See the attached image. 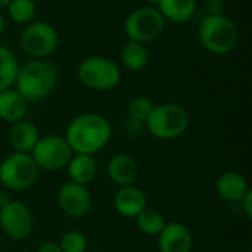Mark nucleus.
<instances>
[{"mask_svg":"<svg viewBox=\"0 0 252 252\" xmlns=\"http://www.w3.org/2000/svg\"><path fill=\"white\" fill-rule=\"evenodd\" d=\"M111 136V123L103 115L86 112L77 115L68 124L63 137L74 154L93 155L108 145Z\"/></svg>","mask_w":252,"mask_h":252,"instance_id":"f257e3e1","label":"nucleus"},{"mask_svg":"<svg viewBox=\"0 0 252 252\" xmlns=\"http://www.w3.org/2000/svg\"><path fill=\"white\" fill-rule=\"evenodd\" d=\"M58 69L46 59H31L19 66L16 77V90L28 100L37 102L46 99L56 87Z\"/></svg>","mask_w":252,"mask_h":252,"instance_id":"f03ea898","label":"nucleus"},{"mask_svg":"<svg viewBox=\"0 0 252 252\" xmlns=\"http://www.w3.org/2000/svg\"><path fill=\"white\" fill-rule=\"evenodd\" d=\"M145 126L159 140H176L189 127V114L179 103H161L154 106Z\"/></svg>","mask_w":252,"mask_h":252,"instance_id":"7ed1b4c3","label":"nucleus"},{"mask_svg":"<svg viewBox=\"0 0 252 252\" xmlns=\"http://www.w3.org/2000/svg\"><path fill=\"white\" fill-rule=\"evenodd\" d=\"M199 41L208 52L226 55L236 47L239 32L235 22L224 15H208L199 25Z\"/></svg>","mask_w":252,"mask_h":252,"instance_id":"20e7f679","label":"nucleus"},{"mask_svg":"<svg viewBox=\"0 0 252 252\" xmlns=\"http://www.w3.org/2000/svg\"><path fill=\"white\" fill-rule=\"evenodd\" d=\"M40 174V168L30 154L12 152L0 164V183L6 190L21 192L31 188Z\"/></svg>","mask_w":252,"mask_h":252,"instance_id":"39448f33","label":"nucleus"},{"mask_svg":"<svg viewBox=\"0 0 252 252\" xmlns=\"http://www.w3.org/2000/svg\"><path fill=\"white\" fill-rule=\"evenodd\" d=\"M80 81L96 92L115 89L121 81L120 66L105 56H89L83 59L77 69Z\"/></svg>","mask_w":252,"mask_h":252,"instance_id":"423d86ee","label":"nucleus"},{"mask_svg":"<svg viewBox=\"0 0 252 252\" xmlns=\"http://www.w3.org/2000/svg\"><path fill=\"white\" fill-rule=\"evenodd\" d=\"M165 28V18L154 6L134 9L124 22V31L131 41L149 43L157 40Z\"/></svg>","mask_w":252,"mask_h":252,"instance_id":"0eeeda50","label":"nucleus"},{"mask_svg":"<svg viewBox=\"0 0 252 252\" xmlns=\"http://www.w3.org/2000/svg\"><path fill=\"white\" fill-rule=\"evenodd\" d=\"M72 154L63 136L47 134L38 139L30 155L40 170L59 171L66 167Z\"/></svg>","mask_w":252,"mask_h":252,"instance_id":"6e6552de","label":"nucleus"},{"mask_svg":"<svg viewBox=\"0 0 252 252\" xmlns=\"http://www.w3.org/2000/svg\"><path fill=\"white\" fill-rule=\"evenodd\" d=\"M58 46L56 30L44 22L35 21L25 27L21 35L22 50L32 59H44L55 52Z\"/></svg>","mask_w":252,"mask_h":252,"instance_id":"1a4fd4ad","label":"nucleus"},{"mask_svg":"<svg viewBox=\"0 0 252 252\" xmlns=\"http://www.w3.org/2000/svg\"><path fill=\"white\" fill-rule=\"evenodd\" d=\"M0 227L13 241L28 238L34 229L31 210L22 201L10 199L0 208Z\"/></svg>","mask_w":252,"mask_h":252,"instance_id":"9d476101","label":"nucleus"},{"mask_svg":"<svg viewBox=\"0 0 252 252\" xmlns=\"http://www.w3.org/2000/svg\"><path fill=\"white\" fill-rule=\"evenodd\" d=\"M58 205L68 217L81 219L92 208V195L87 186L68 182L58 192Z\"/></svg>","mask_w":252,"mask_h":252,"instance_id":"9b49d317","label":"nucleus"},{"mask_svg":"<svg viewBox=\"0 0 252 252\" xmlns=\"http://www.w3.org/2000/svg\"><path fill=\"white\" fill-rule=\"evenodd\" d=\"M158 248L159 252H192L193 236L182 223H165L158 235Z\"/></svg>","mask_w":252,"mask_h":252,"instance_id":"f8f14e48","label":"nucleus"},{"mask_svg":"<svg viewBox=\"0 0 252 252\" xmlns=\"http://www.w3.org/2000/svg\"><path fill=\"white\" fill-rule=\"evenodd\" d=\"M114 207L120 216L136 219L137 214L148 207V198L146 193L134 185L123 186L114 196Z\"/></svg>","mask_w":252,"mask_h":252,"instance_id":"ddd939ff","label":"nucleus"},{"mask_svg":"<svg viewBox=\"0 0 252 252\" xmlns=\"http://www.w3.org/2000/svg\"><path fill=\"white\" fill-rule=\"evenodd\" d=\"M106 173L111 182H114L117 186H130L134 185L139 174V167L136 159L128 154H117L114 155L108 165Z\"/></svg>","mask_w":252,"mask_h":252,"instance_id":"4468645a","label":"nucleus"},{"mask_svg":"<svg viewBox=\"0 0 252 252\" xmlns=\"http://www.w3.org/2000/svg\"><path fill=\"white\" fill-rule=\"evenodd\" d=\"M216 189L219 196L230 204H239L251 190L247 179L238 171H226L220 174L216 182Z\"/></svg>","mask_w":252,"mask_h":252,"instance_id":"2eb2a0df","label":"nucleus"},{"mask_svg":"<svg viewBox=\"0 0 252 252\" xmlns=\"http://www.w3.org/2000/svg\"><path fill=\"white\" fill-rule=\"evenodd\" d=\"M27 111L28 100L16 89H6L0 92V120L15 124L24 120Z\"/></svg>","mask_w":252,"mask_h":252,"instance_id":"dca6fc26","label":"nucleus"},{"mask_svg":"<svg viewBox=\"0 0 252 252\" xmlns=\"http://www.w3.org/2000/svg\"><path fill=\"white\" fill-rule=\"evenodd\" d=\"M66 168L71 182L83 186L90 185L97 174V164L94 158L86 154H72L71 159L66 164Z\"/></svg>","mask_w":252,"mask_h":252,"instance_id":"f3484780","label":"nucleus"},{"mask_svg":"<svg viewBox=\"0 0 252 252\" xmlns=\"http://www.w3.org/2000/svg\"><path fill=\"white\" fill-rule=\"evenodd\" d=\"M38 139H40L38 130L30 121L21 120L15 123L10 128V145L15 149V152L31 154Z\"/></svg>","mask_w":252,"mask_h":252,"instance_id":"a211bd4d","label":"nucleus"},{"mask_svg":"<svg viewBox=\"0 0 252 252\" xmlns=\"http://www.w3.org/2000/svg\"><path fill=\"white\" fill-rule=\"evenodd\" d=\"M158 7L165 19L174 24H185L193 16L196 0H161Z\"/></svg>","mask_w":252,"mask_h":252,"instance_id":"6ab92c4d","label":"nucleus"},{"mask_svg":"<svg viewBox=\"0 0 252 252\" xmlns=\"http://www.w3.org/2000/svg\"><path fill=\"white\" fill-rule=\"evenodd\" d=\"M121 61L127 69L142 71L149 63V50L143 43L128 40V43L121 50Z\"/></svg>","mask_w":252,"mask_h":252,"instance_id":"aec40b11","label":"nucleus"},{"mask_svg":"<svg viewBox=\"0 0 252 252\" xmlns=\"http://www.w3.org/2000/svg\"><path fill=\"white\" fill-rule=\"evenodd\" d=\"M19 72V63L15 53L6 47L0 46V92L12 89Z\"/></svg>","mask_w":252,"mask_h":252,"instance_id":"412c9836","label":"nucleus"},{"mask_svg":"<svg viewBox=\"0 0 252 252\" xmlns=\"http://www.w3.org/2000/svg\"><path fill=\"white\" fill-rule=\"evenodd\" d=\"M136 224L142 233L148 236H158L165 226V219L158 210L146 207L137 214Z\"/></svg>","mask_w":252,"mask_h":252,"instance_id":"4be33fe9","label":"nucleus"},{"mask_svg":"<svg viewBox=\"0 0 252 252\" xmlns=\"http://www.w3.org/2000/svg\"><path fill=\"white\" fill-rule=\"evenodd\" d=\"M6 7L10 19L16 24H28L35 15V3L31 0H10Z\"/></svg>","mask_w":252,"mask_h":252,"instance_id":"5701e85b","label":"nucleus"},{"mask_svg":"<svg viewBox=\"0 0 252 252\" xmlns=\"http://www.w3.org/2000/svg\"><path fill=\"white\" fill-rule=\"evenodd\" d=\"M154 103L149 97L146 96H134L130 103H128V117L133 120H137L140 123H146V120L149 118L152 109H154Z\"/></svg>","mask_w":252,"mask_h":252,"instance_id":"b1692460","label":"nucleus"},{"mask_svg":"<svg viewBox=\"0 0 252 252\" xmlns=\"http://www.w3.org/2000/svg\"><path fill=\"white\" fill-rule=\"evenodd\" d=\"M59 247L62 252H86L87 250V238L75 230L66 232L61 241H59Z\"/></svg>","mask_w":252,"mask_h":252,"instance_id":"393cba45","label":"nucleus"},{"mask_svg":"<svg viewBox=\"0 0 252 252\" xmlns=\"http://www.w3.org/2000/svg\"><path fill=\"white\" fill-rule=\"evenodd\" d=\"M207 10L210 15H223L224 1L223 0H207Z\"/></svg>","mask_w":252,"mask_h":252,"instance_id":"a878e982","label":"nucleus"},{"mask_svg":"<svg viewBox=\"0 0 252 252\" xmlns=\"http://www.w3.org/2000/svg\"><path fill=\"white\" fill-rule=\"evenodd\" d=\"M239 204L242 205V210H244L245 216H247L248 219H251L252 217V190H250V192L244 196V199H242Z\"/></svg>","mask_w":252,"mask_h":252,"instance_id":"bb28decb","label":"nucleus"},{"mask_svg":"<svg viewBox=\"0 0 252 252\" xmlns=\"http://www.w3.org/2000/svg\"><path fill=\"white\" fill-rule=\"evenodd\" d=\"M37 252H62L61 251V247L59 244L56 242H44L38 247Z\"/></svg>","mask_w":252,"mask_h":252,"instance_id":"cd10ccee","label":"nucleus"},{"mask_svg":"<svg viewBox=\"0 0 252 252\" xmlns=\"http://www.w3.org/2000/svg\"><path fill=\"white\" fill-rule=\"evenodd\" d=\"M9 201H10V198H9V195H7V190H6V189H4V190H0V208H1L3 205H6Z\"/></svg>","mask_w":252,"mask_h":252,"instance_id":"c85d7f7f","label":"nucleus"},{"mask_svg":"<svg viewBox=\"0 0 252 252\" xmlns=\"http://www.w3.org/2000/svg\"><path fill=\"white\" fill-rule=\"evenodd\" d=\"M3 31H4V18H3V15L0 12V35L3 34Z\"/></svg>","mask_w":252,"mask_h":252,"instance_id":"c756f323","label":"nucleus"},{"mask_svg":"<svg viewBox=\"0 0 252 252\" xmlns=\"http://www.w3.org/2000/svg\"><path fill=\"white\" fill-rule=\"evenodd\" d=\"M9 1H10V0H0V9H4V7L9 4Z\"/></svg>","mask_w":252,"mask_h":252,"instance_id":"7c9ffc66","label":"nucleus"},{"mask_svg":"<svg viewBox=\"0 0 252 252\" xmlns=\"http://www.w3.org/2000/svg\"><path fill=\"white\" fill-rule=\"evenodd\" d=\"M146 1H148L149 4H152V6H158L161 0H146Z\"/></svg>","mask_w":252,"mask_h":252,"instance_id":"2f4dec72","label":"nucleus"},{"mask_svg":"<svg viewBox=\"0 0 252 252\" xmlns=\"http://www.w3.org/2000/svg\"><path fill=\"white\" fill-rule=\"evenodd\" d=\"M31 1H34V3H35V1H38V0H31Z\"/></svg>","mask_w":252,"mask_h":252,"instance_id":"473e14b6","label":"nucleus"}]
</instances>
